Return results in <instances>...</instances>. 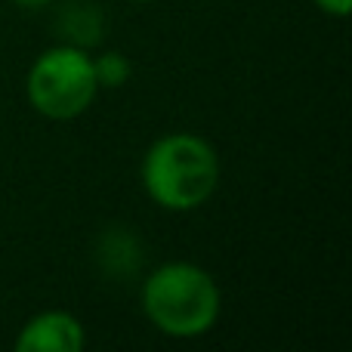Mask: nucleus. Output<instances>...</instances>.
<instances>
[{
  "mask_svg": "<svg viewBox=\"0 0 352 352\" xmlns=\"http://www.w3.org/2000/svg\"><path fill=\"white\" fill-rule=\"evenodd\" d=\"M140 182L148 201L161 210H198L219 186V155L204 136L167 133L146 148Z\"/></svg>",
  "mask_w": 352,
  "mask_h": 352,
  "instance_id": "1",
  "label": "nucleus"
},
{
  "mask_svg": "<svg viewBox=\"0 0 352 352\" xmlns=\"http://www.w3.org/2000/svg\"><path fill=\"white\" fill-rule=\"evenodd\" d=\"M140 303L148 324L173 340H195L213 331L223 312V294L198 263L170 260L146 275Z\"/></svg>",
  "mask_w": 352,
  "mask_h": 352,
  "instance_id": "2",
  "label": "nucleus"
},
{
  "mask_svg": "<svg viewBox=\"0 0 352 352\" xmlns=\"http://www.w3.org/2000/svg\"><path fill=\"white\" fill-rule=\"evenodd\" d=\"M99 93L93 56L78 43H56L43 50L28 68L25 96L37 115L50 121H74Z\"/></svg>",
  "mask_w": 352,
  "mask_h": 352,
  "instance_id": "3",
  "label": "nucleus"
},
{
  "mask_svg": "<svg viewBox=\"0 0 352 352\" xmlns=\"http://www.w3.org/2000/svg\"><path fill=\"white\" fill-rule=\"evenodd\" d=\"M87 331L78 316L65 309H47L31 316L16 334V352H80Z\"/></svg>",
  "mask_w": 352,
  "mask_h": 352,
  "instance_id": "4",
  "label": "nucleus"
},
{
  "mask_svg": "<svg viewBox=\"0 0 352 352\" xmlns=\"http://www.w3.org/2000/svg\"><path fill=\"white\" fill-rule=\"evenodd\" d=\"M130 62L124 53H118V50H105L102 56H96L93 59V74H96V84L99 90H118V87H124L130 80Z\"/></svg>",
  "mask_w": 352,
  "mask_h": 352,
  "instance_id": "5",
  "label": "nucleus"
},
{
  "mask_svg": "<svg viewBox=\"0 0 352 352\" xmlns=\"http://www.w3.org/2000/svg\"><path fill=\"white\" fill-rule=\"evenodd\" d=\"M102 241H105V254H99V260H102V266L109 272H136V263H130L124 256L127 250L140 248L133 235H127V232H109Z\"/></svg>",
  "mask_w": 352,
  "mask_h": 352,
  "instance_id": "6",
  "label": "nucleus"
},
{
  "mask_svg": "<svg viewBox=\"0 0 352 352\" xmlns=\"http://www.w3.org/2000/svg\"><path fill=\"white\" fill-rule=\"evenodd\" d=\"M312 3L331 19H346L352 10V0H312Z\"/></svg>",
  "mask_w": 352,
  "mask_h": 352,
  "instance_id": "7",
  "label": "nucleus"
},
{
  "mask_svg": "<svg viewBox=\"0 0 352 352\" xmlns=\"http://www.w3.org/2000/svg\"><path fill=\"white\" fill-rule=\"evenodd\" d=\"M16 6H22V10H43V6H50L53 0H12Z\"/></svg>",
  "mask_w": 352,
  "mask_h": 352,
  "instance_id": "8",
  "label": "nucleus"
},
{
  "mask_svg": "<svg viewBox=\"0 0 352 352\" xmlns=\"http://www.w3.org/2000/svg\"><path fill=\"white\" fill-rule=\"evenodd\" d=\"M130 3H148V0H130Z\"/></svg>",
  "mask_w": 352,
  "mask_h": 352,
  "instance_id": "9",
  "label": "nucleus"
}]
</instances>
